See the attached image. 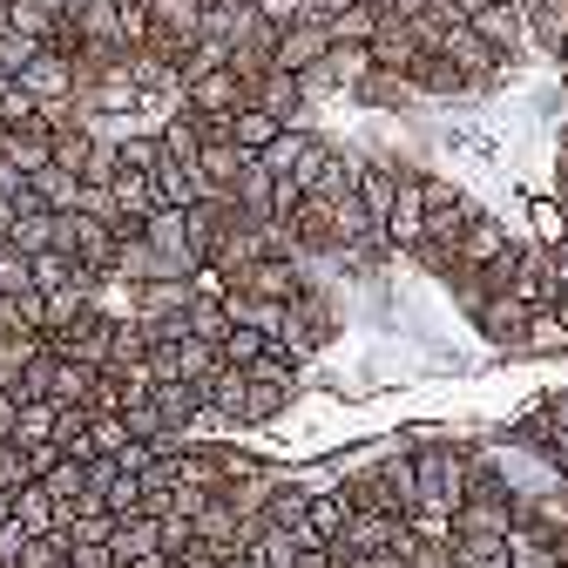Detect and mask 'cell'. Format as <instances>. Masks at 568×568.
Segmentation results:
<instances>
[{"instance_id":"1","label":"cell","mask_w":568,"mask_h":568,"mask_svg":"<svg viewBox=\"0 0 568 568\" xmlns=\"http://www.w3.org/2000/svg\"><path fill=\"white\" fill-rule=\"evenodd\" d=\"M413 474H419V508H460L467 501V474H474V447L454 440H413Z\"/></svg>"},{"instance_id":"2","label":"cell","mask_w":568,"mask_h":568,"mask_svg":"<svg viewBox=\"0 0 568 568\" xmlns=\"http://www.w3.org/2000/svg\"><path fill=\"white\" fill-rule=\"evenodd\" d=\"M474 325H480V338L494 352H521L528 345V325H535V305L521 292H487V305L474 312Z\"/></svg>"},{"instance_id":"3","label":"cell","mask_w":568,"mask_h":568,"mask_svg":"<svg viewBox=\"0 0 568 568\" xmlns=\"http://www.w3.org/2000/svg\"><path fill=\"white\" fill-rule=\"evenodd\" d=\"M183 102H190L196 115H237V109L251 102V82L224 61V68H203V75H190V82H183Z\"/></svg>"},{"instance_id":"4","label":"cell","mask_w":568,"mask_h":568,"mask_svg":"<svg viewBox=\"0 0 568 568\" xmlns=\"http://www.w3.org/2000/svg\"><path fill=\"white\" fill-rule=\"evenodd\" d=\"M251 156H257V150H244V142H237L231 129H210V135H203V150H196V170H203L210 196H231Z\"/></svg>"},{"instance_id":"5","label":"cell","mask_w":568,"mask_h":568,"mask_svg":"<svg viewBox=\"0 0 568 568\" xmlns=\"http://www.w3.org/2000/svg\"><path fill=\"white\" fill-rule=\"evenodd\" d=\"M109 332H115V312L109 305H89L68 332H54L48 345L54 352H68V359H89V366H109Z\"/></svg>"},{"instance_id":"6","label":"cell","mask_w":568,"mask_h":568,"mask_svg":"<svg viewBox=\"0 0 568 568\" xmlns=\"http://www.w3.org/2000/svg\"><path fill=\"white\" fill-rule=\"evenodd\" d=\"M14 82H21V89H28L34 102H61V95H75V54L48 41V48H41V54H34L28 68H21Z\"/></svg>"},{"instance_id":"7","label":"cell","mask_w":568,"mask_h":568,"mask_svg":"<svg viewBox=\"0 0 568 568\" xmlns=\"http://www.w3.org/2000/svg\"><path fill=\"white\" fill-rule=\"evenodd\" d=\"M419 237H426V190H419V170H399V196L386 210V244L413 251Z\"/></svg>"},{"instance_id":"8","label":"cell","mask_w":568,"mask_h":568,"mask_svg":"<svg viewBox=\"0 0 568 568\" xmlns=\"http://www.w3.org/2000/svg\"><path fill=\"white\" fill-rule=\"evenodd\" d=\"M325 48H332V34H325V21H292V28H277V48H271V61L277 68H292V75H305V68H318L325 61Z\"/></svg>"},{"instance_id":"9","label":"cell","mask_w":568,"mask_h":568,"mask_svg":"<svg viewBox=\"0 0 568 568\" xmlns=\"http://www.w3.org/2000/svg\"><path fill=\"white\" fill-rule=\"evenodd\" d=\"M150 399H156V413L176 426V434H190V426L210 419V393H203V379H156Z\"/></svg>"},{"instance_id":"10","label":"cell","mask_w":568,"mask_h":568,"mask_svg":"<svg viewBox=\"0 0 568 568\" xmlns=\"http://www.w3.org/2000/svg\"><path fill=\"white\" fill-rule=\"evenodd\" d=\"M251 102H264V109H271V115H284V122H298V109H312L305 75H292V68H277V61L251 82Z\"/></svg>"},{"instance_id":"11","label":"cell","mask_w":568,"mask_h":568,"mask_svg":"<svg viewBox=\"0 0 568 568\" xmlns=\"http://www.w3.org/2000/svg\"><path fill=\"white\" fill-rule=\"evenodd\" d=\"M366 48H373V61H379V68H399V75L426 54V48H419V34H413V21H406V14H393V8H386V21L373 28V41H366Z\"/></svg>"},{"instance_id":"12","label":"cell","mask_w":568,"mask_h":568,"mask_svg":"<svg viewBox=\"0 0 568 568\" xmlns=\"http://www.w3.org/2000/svg\"><path fill=\"white\" fill-rule=\"evenodd\" d=\"M406 82H413V95H440V102H454V95H467V75L440 54V48H426L413 68H406Z\"/></svg>"},{"instance_id":"13","label":"cell","mask_w":568,"mask_h":568,"mask_svg":"<svg viewBox=\"0 0 568 568\" xmlns=\"http://www.w3.org/2000/svg\"><path fill=\"white\" fill-rule=\"evenodd\" d=\"M150 176H156V203H203V196H210L196 156H163Z\"/></svg>"},{"instance_id":"14","label":"cell","mask_w":568,"mask_h":568,"mask_svg":"<svg viewBox=\"0 0 568 568\" xmlns=\"http://www.w3.org/2000/svg\"><path fill=\"white\" fill-rule=\"evenodd\" d=\"M95 373H102V366L54 352V366H48V399H54V406H89V386H95Z\"/></svg>"},{"instance_id":"15","label":"cell","mask_w":568,"mask_h":568,"mask_svg":"<svg viewBox=\"0 0 568 568\" xmlns=\"http://www.w3.org/2000/svg\"><path fill=\"white\" fill-rule=\"evenodd\" d=\"M508 244H515V237L501 231V217H487V210H474V224L460 231V264H474V271H480V264H494V257H501Z\"/></svg>"},{"instance_id":"16","label":"cell","mask_w":568,"mask_h":568,"mask_svg":"<svg viewBox=\"0 0 568 568\" xmlns=\"http://www.w3.org/2000/svg\"><path fill=\"white\" fill-rule=\"evenodd\" d=\"M14 528H21V535H48V528H61V501H54L41 480L14 487Z\"/></svg>"},{"instance_id":"17","label":"cell","mask_w":568,"mask_h":568,"mask_svg":"<svg viewBox=\"0 0 568 568\" xmlns=\"http://www.w3.org/2000/svg\"><path fill=\"white\" fill-rule=\"evenodd\" d=\"M352 95H359L366 109H406V102H413V82L399 75V68H379V61H373L366 75H359V89H352Z\"/></svg>"},{"instance_id":"18","label":"cell","mask_w":568,"mask_h":568,"mask_svg":"<svg viewBox=\"0 0 568 568\" xmlns=\"http://www.w3.org/2000/svg\"><path fill=\"white\" fill-rule=\"evenodd\" d=\"M345 515H352V501L338 487H312V508H305V535L312 541H338L345 535Z\"/></svg>"},{"instance_id":"19","label":"cell","mask_w":568,"mask_h":568,"mask_svg":"<svg viewBox=\"0 0 568 568\" xmlns=\"http://www.w3.org/2000/svg\"><path fill=\"white\" fill-rule=\"evenodd\" d=\"M109 190H115V217H150L156 210V176L150 170H115Z\"/></svg>"},{"instance_id":"20","label":"cell","mask_w":568,"mask_h":568,"mask_svg":"<svg viewBox=\"0 0 568 568\" xmlns=\"http://www.w3.org/2000/svg\"><path fill=\"white\" fill-rule=\"evenodd\" d=\"M528 41L541 54H561V41H568V0H528Z\"/></svg>"},{"instance_id":"21","label":"cell","mask_w":568,"mask_h":568,"mask_svg":"<svg viewBox=\"0 0 568 568\" xmlns=\"http://www.w3.org/2000/svg\"><path fill=\"white\" fill-rule=\"evenodd\" d=\"M305 508H312V487H305V480H277V487H271V501H264V521L305 535Z\"/></svg>"},{"instance_id":"22","label":"cell","mask_w":568,"mask_h":568,"mask_svg":"<svg viewBox=\"0 0 568 568\" xmlns=\"http://www.w3.org/2000/svg\"><path fill=\"white\" fill-rule=\"evenodd\" d=\"M379 21H386V0H352V8H338V14L325 21V34H332V41H373Z\"/></svg>"},{"instance_id":"23","label":"cell","mask_w":568,"mask_h":568,"mask_svg":"<svg viewBox=\"0 0 568 568\" xmlns=\"http://www.w3.org/2000/svg\"><path fill=\"white\" fill-rule=\"evenodd\" d=\"M271 190H277V176L264 170V156H251L244 176H237V190H231V203L244 210V217H271Z\"/></svg>"},{"instance_id":"24","label":"cell","mask_w":568,"mask_h":568,"mask_svg":"<svg viewBox=\"0 0 568 568\" xmlns=\"http://www.w3.org/2000/svg\"><path fill=\"white\" fill-rule=\"evenodd\" d=\"M48 352V338L41 332H0V386H14L34 359Z\"/></svg>"},{"instance_id":"25","label":"cell","mask_w":568,"mask_h":568,"mask_svg":"<svg viewBox=\"0 0 568 568\" xmlns=\"http://www.w3.org/2000/svg\"><path fill=\"white\" fill-rule=\"evenodd\" d=\"M28 183H34V196H41L48 210H75V203H82V176H75V170H61V163H41Z\"/></svg>"},{"instance_id":"26","label":"cell","mask_w":568,"mask_h":568,"mask_svg":"<svg viewBox=\"0 0 568 568\" xmlns=\"http://www.w3.org/2000/svg\"><path fill=\"white\" fill-rule=\"evenodd\" d=\"M109 548H115V561H129V555H150V548H163V528H156V515H129V521H115Z\"/></svg>"},{"instance_id":"27","label":"cell","mask_w":568,"mask_h":568,"mask_svg":"<svg viewBox=\"0 0 568 568\" xmlns=\"http://www.w3.org/2000/svg\"><path fill=\"white\" fill-rule=\"evenodd\" d=\"M34 480H41V487L54 494V501L68 508V501H75V494L89 487V460H82V454H61V460H54V467H41Z\"/></svg>"},{"instance_id":"28","label":"cell","mask_w":568,"mask_h":568,"mask_svg":"<svg viewBox=\"0 0 568 568\" xmlns=\"http://www.w3.org/2000/svg\"><path fill=\"white\" fill-rule=\"evenodd\" d=\"M277 129H284V115H271L264 102H244V109L231 115V135L244 142V150H264V142H277Z\"/></svg>"},{"instance_id":"29","label":"cell","mask_w":568,"mask_h":568,"mask_svg":"<svg viewBox=\"0 0 568 568\" xmlns=\"http://www.w3.org/2000/svg\"><path fill=\"white\" fill-rule=\"evenodd\" d=\"M305 142H312V129L284 122V129H277V142H264L257 156H264V170H271V176H292V170H298V156H305Z\"/></svg>"},{"instance_id":"30","label":"cell","mask_w":568,"mask_h":568,"mask_svg":"<svg viewBox=\"0 0 568 568\" xmlns=\"http://www.w3.org/2000/svg\"><path fill=\"white\" fill-rule=\"evenodd\" d=\"M217 352H224V366H251V359H264V352H271V338H264L257 325H237V318H231V332H224Z\"/></svg>"},{"instance_id":"31","label":"cell","mask_w":568,"mask_h":568,"mask_svg":"<svg viewBox=\"0 0 568 568\" xmlns=\"http://www.w3.org/2000/svg\"><path fill=\"white\" fill-rule=\"evenodd\" d=\"M54 426H61V406H54V399H21L14 440H54Z\"/></svg>"},{"instance_id":"32","label":"cell","mask_w":568,"mask_h":568,"mask_svg":"<svg viewBox=\"0 0 568 568\" xmlns=\"http://www.w3.org/2000/svg\"><path fill=\"white\" fill-rule=\"evenodd\" d=\"M68 555V528H48V535H21V555L14 568H54Z\"/></svg>"},{"instance_id":"33","label":"cell","mask_w":568,"mask_h":568,"mask_svg":"<svg viewBox=\"0 0 568 568\" xmlns=\"http://www.w3.org/2000/svg\"><path fill=\"white\" fill-rule=\"evenodd\" d=\"M28 271H34V292H54V284H68L82 264L68 257V251H54V244H48V251H34V257H28Z\"/></svg>"},{"instance_id":"34","label":"cell","mask_w":568,"mask_h":568,"mask_svg":"<svg viewBox=\"0 0 568 568\" xmlns=\"http://www.w3.org/2000/svg\"><path fill=\"white\" fill-rule=\"evenodd\" d=\"M102 508H109L115 521H129V515H150V508H142V480H135V474H115V480L102 487Z\"/></svg>"},{"instance_id":"35","label":"cell","mask_w":568,"mask_h":568,"mask_svg":"<svg viewBox=\"0 0 568 568\" xmlns=\"http://www.w3.org/2000/svg\"><path fill=\"white\" fill-rule=\"evenodd\" d=\"M521 352H568V325L555 318V305H541L535 312V325H528V345Z\"/></svg>"},{"instance_id":"36","label":"cell","mask_w":568,"mask_h":568,"mask_svg":"<svg viewBox=\"0 0 568 568\" xmlns=\"http://www.w3.org/2000/svg\"><path fill=\"white\" fill-rule=\"evenodd\" d=\"M28 480H34L28 447H21V440H0V494H14V487H28Z\"/></svg>"},{"instance_id":"37","label":"cell","mask_w":568,"mask_h":568,"mask_svg":"<svg viewBox=\"0 0 568 568\" xmlns=\"http://www.w3.org/2000/svg\"><path fill=\"white\" fill-rule=\"evenodd\" d=\"M68 561H75V568H122L109 541H68Z\"/></svg>"},{"instance_id":"38","label":"cell","mask_w":568,"mask_h":568,"mask_svg":"<svg viewBox=\"0 0 568 568\" xmlns=\"http://www.w3.org/2000/svg\"><path fill=\"white\" fill-rule=\"evenodd\" d=\"M75 210H89V217L115 224V190H109V183H82V203H75Z\"/></svg>"},{"instance_id":"39","label":"cell","mask_w":568,"mask_h":568,"mask_svg":"<svg viewBox=\"0 0 568 568\" xmlns=\"http://www.w3.org/2000/svg\"><path fill=\"white\" fill-rule=\"evenodd\" d=\"M251 8H257L271 28H292V21H305V0H251Z\"/></svg>"},{"instance_id":"40","label":"cell","mask_w":568,"mask_h":568,"mask_svg":"<svg viewBox=\"0 0 568 568\" xmlns=\"http://www.w3.org/2000/svg\"><path fill=\"white\" fill-rule=\"evenodd\" d=\"M14 419H21V399L14 386H0V440H14Z\"/></svg>"},{"instance_id":"41","label":"cell","mask_w":568,"mask_h":568,"mask_svg":"<svg viewBox=\"0 0 568 568\" xmlns=\"http://www.w3.org/2000/svg\"><path fill=\"white\" fill-rule=\"evenodd\" d=\"M292 568H338V561H332V548H325V541H305Z\"/></svg>"},{"instance_id":"42","label":"cell","mask_w":568,"mask_h":568,"mask_svg":"<svg viewBox=\"0 0 568 568\" xmlns=\"http://www.w3.org/2000/svg\"><path fill=\"white\" fill-rule=\"evenodd\" d=\"M122 568H176V555L170 548H150V555H129Z\"/></svg>"},{"instance_id":"43","label":"cell","mask_w":568,"mask_h":568,"mask_svg":"<svg viewBox=\"0 0 568 568\" xmlns=\"http://www.w3.org/2000/svg\"><path fill=\"white\" fill-rule=\"evenodd\" d=\"M14 555H21V528H0V568H14Z\"/></svg>"},{"instance_id":"44","label":"cell","mask_w":568,"mask_h":568,"mask_svg":"<svg viewBox=\"0 0 568 568\" xmlns=\"http://www.w3.org/2000/svg\"><path fill=\"white\" fill-rule=\"evenodd\" d=\"M8 231H14V196H0V244H8Z\"/></svg>"},{"instance_id":"45","label":"cell","mask_w":568,"mask_h":568,"mask_svg":"<svg viewBox=\"0 0 568 568\" xmlns=\"http://www.w3.org/2000/svg\"><path fill=\"white\" fill-rule=\"evenodd\" d=\"M75 8H89V0H61V14H75Z\"/></svg>"},{"instance_id":"46","label":"cell","mask_w":568,"mask_h":568,"mask_svg":"<svg viewBox=\"0 0 568 568\" xmlns=\"http://www.w3.org/2000/svg\"><path fill=\"white\" fill-rule=\"evenodd\" d=\"M555 257H568V231H561V237H555Z\"/></svg>"}]
</instances>
